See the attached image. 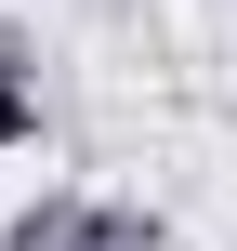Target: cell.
I'll use <instances>...</instances> for the list:
<instances>
[{"label": "cell", "mask_w": 237, "mask_h": 251, "mask_svg": "<svg viewBox=\"0 0 237 251\" xmlns=\"http://www.w3.org/2000/svg\"><path fill=\"white\" fill-rule=\"evenodd\" d=\"M26 132H40V93H26L13 66H0V146H26Z\"/></svg>", "instance_id": "obj_1"}]
</instances>
